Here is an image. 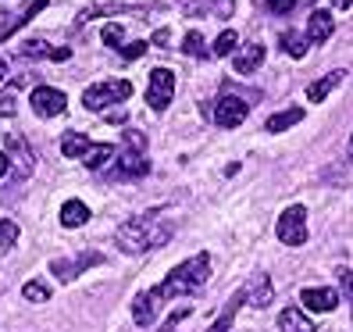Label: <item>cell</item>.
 Here are the masks:
<instances>
[{"label":"cell","instance_id":"6da1fadb","mask_svg":"<svg viewBox=\"0 0 353 332\" xmlns=\"http://www.w3.org/2000/svg\"><path fill=\"white\" fill-rule=\"evenodd\" d=\"M207 279H211V254H193L190 261H182V264H175L168 275H164V282L161 286H154V289H147V293L157 300V304H164V300H172V297H190V293H196V289H203L207 286Z\"/></svg>","mask_w":353,"mask_h":332},{"label":"cell","instance_id":"7a4b0ae2","mask_svg":"<svg viewBox=\"0 0 353 332\" xmlns=\"http://www.w3.org/2000/svg\"><path fill=\"white\" fill-rule=\"evenodd\" d=\"M172 233L175 229H172L168 222H161L157 215H143V218H132L125 225H118L114 240H118V246L125 254H147V251H154V246L168 243Z\"/></svg>","mask_w":353,"mask_h":332},{"label":"cell","instance_id":"3957f363","mask_svg":"<svg viewBox=\"0 0 353 332\" xmlns=\"http://www.w3.org/2000/svg\"><path fill=\"white\" fill-rule=\"evenodd\" d=\"M132 97V82L129 79H108V82H93V86H86V93H82V104H86L90 111H103L111 108V104H121Z\"/></svg>","mask_w":353,"mask_h":332},{"label":"cell","instance_id":"277c9868","mask_svg":"<svg viewBox=\"0 0 353 332\" xmlns=\"http://www.w3.org/2000/svg\"><path fill=\"white\" fill-rule=\"evenodd\" d=\"M275 236L285 243V246H303L307 243V211H303V204H293V207H285L279 225H275Z\"/></svg>","mask_w":353,"mask_h":332},{"label":"cell","instance_id":"5b68a950","mask_svg":"<svg viewBox=\"0 0 353 332\" xmlns=\"http://www.w3.org/2000/svg\"><path fill=\"white\" fill-rule=\"evenodd\" d=\"M172 100H175V72L154 68L150 72V86H147V104L154 111H164Z\"/></svg>","mask_w":353,"mask_h":332},{"label":"cell","instance_id":"8992f818","mask_svg":"<svg viewBox=\"0 0 353 332\" xmlns=\"http://www.w3.org/2000/svg\"><path fill=\"white\" fill-rule=\"evenodd\" d=\"M147 172H150V161H147V154H143L139 147H121V154L111 164L114 179H143Z\"/></svg>","mask_w":353,"mask_h":332},{"label":"cell","instance_id":"52a82bcc","mask_svg":"<svg viewBox=\"0 0 353 332\" xmlns=\"http://www.w3.org/2000/svg\"><path fill=\"white\" fill-rule=\"evenodd\" d=\"M29 104H32V111H36L39 118H57V115H65L68 97L61 93L57 86H36L32 97H29Z\"/></svg>","mask_w":353,"mask_h":332},{"label":"cell","instance_id":"ba28073f","mask_svg":"<svg viewBox=\"0 0 353 332\" xmlns=\"http://www.w3.org/2000/svg\"><path fill=\"white\" fill-rule=\"evenodd\" d=\"M246 115H250V104L239 100V97H221V100L214 104V111H211V118L218 121L221 129H236V126H243Z\"/></svg>","mask_w":353,"mask_h":332},{"label":"cell","instance_id":"9c48e42d","mask_svg":"<svg viewBox=\"0 0 353 332\" xmlns=\"http://www.w3.org/2000/svg\"><path fill=\"white\" fill-rule=\"evenodd\" d=\"M90 264H103V254H97V251H86V254H79V257H57L54 264H50V272L61 279V282H72V279H79L82 272H86Z\"/></svg>","mask_w":353,"mask_h":332},{"label":"cell","instance_id":"30bf717a","mask_svg":"<svg viewBox=\"0 0 353 332\" xmlns=\"http://www.w3.org/2000/svg\"><path fill=\"white\" fill-rule=\"evenodd\" d=\"M300 304L307 311H318V315H325V311H336L339 307V289L332 286H310L300 293Z\"/></svg>","mask_w":353,"mask_h":332},{"label":"cell","instance_id":"8fae6325","mask_svg":"<svg viewBox=\"0 0 353 332\" xmlns=\"http://www.w3.org/2000/svg\"><path fill=\"white\" fill-rule=\"evenodd\" d=\"M8 157H11V164L18 168V175H32V161H36V154L29 150V143H26V136L22 133H8Z\"/></svg>","mask_w":353,"mask_h":332},{"label":"cell","instance_id":"7c38bea8","mask_svg":"<svg viewBox=\"0 0 353 332\" xmlns=\"http://www.w3.org/2000/svg\"><path fill=\"white\" fill-rule=\"evenodd\" d=\"M246 289V304L250 307H268V304H275V286H272V279H268L264 272H257V275H250V282L243 286Z\"/></svg>","mask_w":353,"mask_h":332},{"label":"cell","instance_id":"4fadbf2b","mask_svg":"<svg viewBox=\"0 0 353 332\" xmlns=\"http://www.w3.org/2000/svg\"><path fill=\"white\" fill-rule=\"evenodd\" d=\"M332 29H336L332 11H310V18H307V43H325V39L332 36Z\"/></svg>","mask_w":353,"mask_h":332},{"label":"cell","instance_id":"5bb4252c","mask_svg":"<svg viewBox=\"0 0 353 332\" xmlns=\"http://www.w3.org/2000/svg\"><path fill=\"white\" fill-rule=\"evenodd\" d=\"M243 304H246V289L239 286L236 293H232V300L225 304V311L214 318V325L207 329V332H228V329H232V322H236V315H239V307H243Z\"/></svg>","mask_w":353,"mask_h":332},{"label":"cell","instance_id":"9a60e30c","mask_svg":"<svg viewBox=\"0 0 353 332\" xmlns=\"http://www.w3.org/2000/svg\"><path fill=\"white\" fill-rule=\"evenodd\" d=\"M118 157V150L111 147V143H93V147L86 150V157H82V164H86L90 172H100V168H111Z\"/></svg>","mask_w":353,"mask_h":332},{"label":"cell","instance_id":"2e32d148","mask_svg":"<svg viewBox=\"0 0 353 332\" xmlns=\"http://www.w3.org/2000/svg\"><path fill=\"white\" fill-rule=\"evenodd\" d=\"M279 332H318V329L303 315V307H285L279 315Z\"/></svg>","mask_w":353,"mask_h":332},{"label":"cell","instance_id":"e0dca14e","mask_svg":"<svg viewBox=\"0 0 353 332\" xmlns=\"http://www.w3.org/2000/svg\"><path fill=\"white\" fill-rule=\"evenodd\" d=\"M343 68H336V72H328V75H321V79H314V82H310V86H307V100L310 104H321L332 90H336L339 86V82H343Z\"/></svg>","mask_w":353,"mask_h":332},{"label":"cell","instance_id":"ac0fdd59","mask_svg":"<svg viewBox=\"0 0 353 332\" xmlns=\"http://www.w3.org/2000/svg\"><path fill=\"white\" fill-rule=\"evenodd\" d=\"M264 65V47L261 43H250L246 50H239L236 57H232V68L239 72V75H250V72H257Z\"/></svg>","mask_w":353,"mask_h":332},{"label":"cell","instance_id":"d6986e66","mask_svg":"<svg viewBox=\"0 0 353 332\" xmlns=\"http://www.w3.org/2000/svg\"><path fill=\"white\" fill-rule=\"evenodd\" d=\"M86 222H90V207L82 200H65V207H61V225L65 229H79Z\"/></svg>","mask_w":353,"mask_h":332},{"label":"cell","instance_id":"ffe728a7","mask_svg":"<svg viewBox=\"0 0 353 332\" xmlns=\"http://www.w3.org/2000/svg\"><path fill=\"white\" fill-rule=\"evenodd\" d=\"M157 307H161V304H157L150 293H139V297L132 300V322L147 329V325L154 322V315H157Z\"/></svg>","mask_w":353,"mask_h":332},{"label":"cell","instance_id":"44dd1931","mask_svg":"<svg viewBox=\"0 0 353 332\" xmlns=\"http://www.w3.org/2000/svg\"><path fill=\"white\" fill-rule=\"evenodd\" d=\"M22 54H26V57H50V61H68V57H72L68 47H43L39 39H29V43H22Z\"/></svg>","mask_w":353,"mask_h":332},{"label":"cell","instance_id":"7402d4cb","mask_svg":"<svg viewBox=\"0 0 353 332\" xmlns=\"http://www.w3.org/2000/svg\"><path fill=\"white\" fill-rule=\"evenodd\" d=\"M90 147H93V143H90L86 136H82V133H65V136H61V154H65V157L82 161Z\"/></svg>","mask_w":353,"mask_h":332},{"label":"cell","instance_id":"603a6c76","mask_svg":"<svg viewBox=\"0 0 353 332\" xmlns=\"http://www.w3.org/2000/svg\"><path fill=\"white\" fill-rule=\"evenodd\" d=\"M296 121H303V108H285V111H279V115H272L268 118V133H285V129H293Z\"/></svg>","mask_w":353,"mask_h":332},{"label":"cell","instance_id":"cb8c5ba5","mask_svg":"<svg viewBox=\"0 0 353 332\" xmlns=\"http://www.w3.org/2000/svg\"><path fill=\"white\" fill-rule=\"evenodd\" d=\"M22 297H26L29 304H47V300H50V286H47L43 279H29V282L22 286Z\"/></svg>","mask_w":353,"mask_h":332},{"label":"cell","instance_id":"d4e9b609","mask_svg":"<svg viewBox=\"0 0 353 332\" xmlns=\"http://www.w3.org/2000/svg\"><path fill=\"white\" fill-rule=\"evenodd\" d=\"M282 47H285L289 57H303L307 54V36H300L296 29H289V32H282Z\"/></svg>","mask_w":353,"mask_h":332},{"label":"cell","instance_id":"484cf974","mask_svg":"<svg viewBox=\"0 0 353 332\" xmlns=\"http://www.w3.org/2000/svg\"><path fill=\"white\" fill-rule=\"evenodd\" d=\"M236 43H239L236 29H225V32H221V36L214 39V43H211V54H214V57H228V54L236 50Z\"/></svg>","mask_w":353,"mask_h":332},{"label":"cell","instance_id":"4316f807","mask_svg":"<svg viewBox=\"0 0 353 332\" xmlns=\"http://www.w3.org/2000/svg\"><path fill=\"white\" fill-rule=\"evenodd\" d=\"M0 246H4V251L18 246V225L11 218H0Z\"/></svg>","mask_w":353,"mask_h":332},{"label":"cell","instance_id":"83f0119b","mask_svg":"<svg viewBox=\"0 0 353 332\" xmlns=\"http://www.w3.org/2000/svg\"><path fill=\"white\" fill-rule=\"evenodd\" d=\"M182 50L185 54H193V57H203L207 50H203V36L193 29V32H185V39H182Z\"/></svg>","mask_w":353,"mask_h":332},{"label":"cell","instance_id":"f1b7e54d","mask_svg":"<svg viewBox=\"0 0 353 332\" xmlns=\"http://www.w3.org/2000/svg\"><path fill=\"white\" fill-rule=\"evenodd\" d=\"M147 50H150V43H143V39H132V43H121L118 47V54L125 57V61H136V57H143Z\"/></svg>","mask_w":353,"mask_h":332},{"label":"cell","instance_id":"f546056e","mask_svg":"<svg viewBox=\"0 0 353 332\" xmlns=\"http://www.w3.org/2000/svg\"><path fill=\"white\" fill-rule=\"evenodd\" d=\"M182 318H190V304H182L179 311H172V315H168V318L161 322V332H172V329H175V325H179Z\"/></svg>","mask_w":353,"mask_h":332},{"label":"cell","instance_id":"4dcf8cb0","mask_svg":"<svg viewBox=\"0 0 353 332\" xmlns=\"http://www.w3.org/2000/svg\"><path fill=\"white\" fill-rule=\"evenodd\" d=\"M103 43L108 47H121V26H103Z\"/></svg>","mask_w":353,"mask_h":332},{"label":"cell","instance_id":"1f68e13d","mask_svg":"<svg viewBox=\"0 0 353 332\" xmlns=\"http://www.w3.org/2000/svg\"><path fill=\"white\" fill-rule=\"evenodd\" d=\"M268 8H272L275 14H289L296 8V0H268Z\"/></svg>","mask_w":353,"mask_h":332},{"label":"cell","instance_id":"d6a6232c","mask_svg":"<svg viewBox=\"0 0 353 332\" xmlns=\"http://www.w3.org/2000/svg\"><path fill=\"white\" fill-rule=\"evenodd\" d=\"M0 115H4V118L14 115V100H11V93H8V97H0Z\"/></svg>","mask_w":353,"mask_h":332},{"label":"cell","instance_id":"836d02e7","mask_svg":"<svg viewBox=\"0 0 353 332\" xmlns=\"http://www.w3.org/2000/svg\"><path fill=\"white\" fill-rule=\"evenodd\" d=\"M168 43V29H161V32H154V47H164Z\"/></svg>","mask_w":353,"mask_h":332},{"label":"cell","instance_id":"e575fe53","mask_svg":"<svg viewBox=\"0 0 353 332\" xmlns=\"http://www.w3.org/2000/svg\"><path fill=\"white\" fill-rule=\"evenodd\" d=\"M8 168H11V157H8V154H0V179L8 175Z\"/></svg>","mask_w":353,"mask_h":332},{"label":"cell","instance_id":"d590c367","mask_svg":"<svg viewBox=\"0 0 353 332\" xmlns=\"http://www.w3.org/2000/svg\"><path fill=\"white\" fill-rule=\"evenodd\" d=\"M332 8H353V0H332Z\"/></svg>","mask_w":353,"mask_h":332},{"label":"cell","instance_id":"8d00e7d4","mask_svg":"<svg viewBox=\"0 0 353 332\" xmlns=\"http://www.w3.org/2000/svg\"><path fill=\"white\" fill-rule=\"evenodd\" d=\"M221 14H232V0H221Z\"/></svg>","mask_w":353,"mask_h":332},{"label":"cell","instance_id":"74e56055","mask_svg":"<svg viewBox=\"0 0 353 332\" xmlns=\"http://www.w3.org/2000/svg\"><path fill=\"white\" fill-rule=\"evenodd\" d=\"M8 75V65H4V57H0V79H4Z\"/></svg>","mask_w":353,"mask_h":332},{"label":"cell","instance_id":"f35d334b","mask_svg":"<svg viewBox=\"0 0 353 332\" xmlns=\"http://www.w3.org/2000/svg\"><path fill=\"white\" fill-rule=\"evenodd\" d=\"M350 161H353V139H350Z\"/></svg>","mask_w":353,"mask_h":332}]
</instances>
